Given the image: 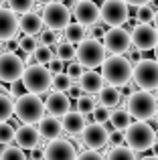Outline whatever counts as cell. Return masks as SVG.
<instances>
[{
  "label": "cell",
  "mask_w": 158,
  "mask_h": 160,
  "mask_svg": "<svg viewBox=\"0 0 158 160\" xmlns=\"http://www.w3.org/2000/svg\"><path fill=\"white\" fill-rule=\"evenodd\" d=\"M35 2H37V4H39V6H43V8H45V6H47V4H51V2H55V0H35Z\"/></svg>",
  "instance_id": "7dc6e473"
},
{
  "label": "cell",
  "mask_w": 158,
  "mask_h": 160,
  "mask_svg": "<svg viewBox=\"0 0 158 160\" xmlns=\"http://www.w3.org/2000/svg\"><path fill=\"white\" fill-rule=\"evenodd\" d=\"M14 116L22 124L35 126L45 118V102L37 93H24L14 102Z\"/></svg>",
  "instance_id": "277c9868"
},
{
  "label": "cell",
  "mask_w": 158,
  "mask_h": 160,
  "mask_svg": "<svg viewBox=\"0 0 158 160\" xmlns=\"http://www.w3.org/2000/svg\"><path fill=\"white\" fill-rule=\"evenodd\" d=\"M65 39L69 41V43H73V45H79L83 39H85V27L83 24H79V22H69L67 24V28H65Z\"/></svg>",
  "instance_id": "484cf974"
},
{
  "label": "cell",
  "mask_w": 158,
  "mask_h": 160,
  "mask_svg": "<svg viewBox=\"0 0 158 160\" xmlns=\"http://www.w3.org/2000/svg\"><path fill=\"white\" fill-rule=\"evenodd\" d=\"M99 20L110 28L122 27L130 20V6L124 0H103L99 6Z\"/></svg>",
  "instance_id": "52a82bcc"
},
{
  "label": "cell",
  "mask_w": 158,
  "mask_h": 160,
  "mask_svg": "<svg viewBox=\"0 0 158 160\" xmlns=\"http://www.w3.org/2000/svg\"><path fill=\"white\" fill-rule=\"evenodd\" d=\"M10 93L12 95H16V98H20V95H24V93H28L27 89H24V85H22V81H14V83H10Z\"/></svg>",
  "instance_id": "b9f144b4"
},
{
  "label": "cell",
  "mask_w": 158,
  "mask_h": 160,
  "mask_svg": "<svg viewBox=\"0 0 158 160\" xmlns=\"http://www.w3.org/2000/svg\"><path fill=\"white\" fill-rule=\"evenodd\" d=\"M39 134L41 138H45V140H59L61 134H63V126H61V122L57 120V118L53 116H45L43 120L39 122Z\"/></svg>",
  "instance_id": "7402d4cb"
},
{
  "label": "cell",
  "mask_w": 158,
  "mask_h": 160,
  "mask_svg": "<svg viewBox=\"0 0 158 160\" xmlns=\"http://www.w3.org/2000/svg\"><path fill=\"white\" fill-rule=\"evenodd\" d=\"M132 118H130V113L126 112V108H120V109H114L111 112V116H110V122H111V126H114L116 130H126L128 126L132 124Z\"/></svg>",
  "instance_id": "d4e9b609"
},
{
  "label": "cell",
  "mask_w": 158,
  "mask_h": 160,
  "mask_svg": "<svg viewBox=\"0 0 158 160\" xmlns=\"http://www.w3.org/2000/svg\"><path fill=\"white\" fill-rule=\"evenodd\" d=\"M73 2H81V0H73Z\"/></svg>",
  "instance_id": "9f6ffc18"
},
{
  "label": "cell",
  "mask_w": 158,
  "mask_h": 160,
  "mask_svg": "<svg viewBox=\"0 0 158 160\" xmlns=\"http://www.w3.org/2000/svg\"><path fill=\"white\" fill-rule=\"evenodd\" d=\"M0 160H27L24 150H20L18 146H6L4 154L0 156Z\"/></svg>",
  "instance_id": "e575fe53"
},
{
  "label": "cell",
  "mask_w": 158,
  "mask_h": 160,
  "mask_svg": "<svg viewBox=\"0 0 158 160\" xmlns=\"http://www.w3.org/2000/svg\"><path fill=\"white\" fill-rule=\"evenodd\" d=\"M107 53H106V47H103V43L99 39H83L81 43L77 45V63L81 67H85V69H95V67H99L103 61H106Z\"/></svg>",
  "instance_id": "8992f818"
},
{
  "label": "cell",
  "mask_w": 158,
  "mask_h": 160,
  "mask_svg": "<svg viewBox=\"0 0 158 160\" xmlns=\"http://www.w3.org/2000/svg\"><path fill=\"white\" fill-rule=\"evenodd\" d=\"M18 47H20V51H22V53L32 55V53H35V49L39 47V39H37V37H28V35H24L22 39L18 41Z\"/></svg>",
  "instance_id": "836d02e7"
},
{
  "label": "cell",
  "mask_w": 158,
  "mask_h": 160,
  "mask_svg": "<svg viewBox=\"0 0 158 160\" xmlns=\"http://www.w3.org/2000/svg\"><path fill=\"white\" fill-rule=\"evenodd\" d=\"M73 85V79L69 77L67 73H59V75H53V91H59V93H67L69 87Z\"/></svg>",
  "instance_id": "f546056e"
},
{
  "label": "cell",
  "mask_w": 158,
  "mask_h": 160,
  "mask_svg": "<svg viewBox=\"0 0 158 160\" xmlns=\"http://www.w3.org/2000/svg\"><path fill=\"white\" fill-rule=\"evenodd\" d=\"M154 14H156V8L152 4H144V6H138L136 18H138L140 24H150V22H154Z\"/></svg>",
  "instance_id": "4dcf8cb0"
},
{
  "label": "cell",
  "mask_w": 158,
  "mask_h": 160,
  "mask_svg": "<svg viewBox=\"0 0 158 160\" xmlns=\"http://www.w3.org/2000/svg\"><path fill=\"white\" fill-rule=\"evenodd\" d=\"M156 102H158V89H156Z\"/></svg>",
  "instance_id": "11a10c76"
},
{
  "label": "cell",
  "mask_w": 158,
  "mask_h": 160,
  "mask_svg": "<svg viewBox=\"0 0 158 160\" xmlns=\"http://www.w3.org/2000/svg\"><path fill=\"white\" fill-rule=\"evenodd\" d=\"M130 39H132V45L134 49L138 51H150L158 45V31L152 24H136L130 32Z\"/></svg>",
  "instance_id": "4fadbf2b"
},
{
  "label": "cell",
  "mask_w": 158,
  "mask_h": 160,
  "mask_svg": "<svg viewBox=\"0 0 158 160\" xmlns=\"http://www.w3.org/2000/svg\"><path fill=\"white\" fill-rule=\"evenodd\" d=\"M124 142L134 152H146L156 142V132L146 122H134L124 130Z\"/></svg>",
  "instance_id": "3957f363"
},
{
  "label": "cell",
  "mask_w": 158,
  "mask_h": 160,
  "mask_svg": "<svg viewBox=\"0 0 158 160\" xmlns=\"http://www.w3.org/2000/svg\"><path fill=\"white\" fill-rule=\"evenodd\" d=\"M81 140L89 150H97L99 152L101 148H106V146L110 144V130H107L103 124L91 122V124H87L85 128H83Z\"/></svg>",
  "instance_id": "7c38bea8"
},
{
  "label": "cell",
  "mask_w": 158,
  "mask_h": 160,
  "mask_svg": "<svg viewBox=\"0 0 158 160\" xmlns=\"http://www.w3.org/2000/svg\"><path fill=\"white\" fill-rule=\"evenodd\" d=\"M65 73H67L71 79H77V81H79V77L83 75V67L79 65L77 61H71V63L67 65V69H65Z\"/></svg>",
  "instance_id": "f35d334b"
},
{
  "label": "cell",
  "mask_w": 158,
  "mask_h": 160,
  "mask_svg": "<svg viewBox=\"0 0 158 160\" xmlns=\"http://www.w3.org/2000/svg\"><path fill=\"white\" fill-rule=\"evenodd\" d=\"M12 113H14V102L10 99V95L0 91V124L8 122L12 118Z\"/></svg>",
  "instance_id": "83f0119b"
},
{
  "label": "cell",
  "mask_w": 158,
  "mask_h": 160,
  "mask_svg": "<svg viewBox=\"0 0 158 160\" xmlns=\"http://www.w3.org/2000/svg\"><path fill=\"white\" fill-rule=\"evenodd\" d=\"M110 142L114 146H122L124 144V130H114V132H110Z\"/></svg>",
  "instance_id": "7bdbcfd3"
},
{
  "label": "cell",
  "mask_w": 158,
  "mask_h": 160,
  "mask_svg": "<svg viewBox=\"0 0 158 160\" xmlns=\"http://www.w3.org/2000/svg\"><path fill=\"white\" fill-rule=\"evenodd\" d=\"M61 126H63V132H67L69 136H79V134L83 132V128L87 126V118H85V113L77 112V109L75 112L69 109V112L61 118Z\"/></svg>",
  "instance_id": "d6986e66"
},
{
  "label": "cell",
  "mask_w": 158,
  "mask_h": 160,
  "mask_svg": "<svg viewBox=\"0 0 158 160\" xmlns=\"http://www.w3.org/2000/svg\"><path fill=\"white\" fill-rule=\"evenodd\" d=\"M20 81H22L24 89L28 91V93H45L47 89H51V83H53V75L51 71L47 69L45 65H39V63H35V65H27L24 67V73L22 77H20Z\"/></svg>",
  "instance_id": "5b68a950"
},
{
  "label": "cell",
  "mask_w": 158,
  "mask_h": 160,
  "mask_svg": "<svg viewBox=\"0 0 158 160\" xmlns=\"http://www.w3.org/2000/svg\"><path fill=\"white\" fill-rule=\"evenodd\" d=\"M47 69L51 71V75H59V73H63V71H65V63L61 61V59L55 57V59H53V61L47 65Z\"/></svg>",
  "instance_id": "ab89813d"
},
{
  "label": "cell",
  "mask_w": 158,
  "mask_h": 160,
  "mask_svg": "<svg viewBox=\"0 0 158 160\" xmlns=\"http://www.w3.org/2000/svg\"><path fill=\"white\" fill-rule=\"evenodd\" d=\"M71 109V99L67 93H59V91H53L49 93L47 102H45V112L53 118H63L65 113Z\"/></svg>",
  "instance_id": "ac0fdd59"
},
{
  "label": "cell",
  "mask_w": 158,
  "mask_h": 160,
  "mask_svg": "<svg viewBox=\"0 0 158 160\" xmlns=\"http://www.w3.org/2000/svg\"><path fill=\"white\" fill-rule=\"evenodd\" d=\"M20 27H18V16L16 12H12L10 8L0 6V43L4 41H12L18 35Z\"/></svg>",
  "instance_id": "2e32d148"
},
{
  "label": "cell",
  "mask_w": 158,
  "mask_h": 160,
  "mask_svg": "<svg viewBox=\"0 0 158 160\" xmlns=\"http://www.w3.org/2000/svg\"><path fill=\"white\" fill-rule=\"evenodd\" d=\"M154 120H156V126H158V109H156V116H154Z\"/></svg>",
  "instance_id": "f5cc1de1"
},
{
  "label": "cell",
  "mask_w": 158,
  "mask_h": 160,
  "mask_svg": "<svg viewBox=\"0 0 158 160\" xmlns=\"http://www.w3.org/2000/svg\"><path fill=\"white\" fill-rule=\"evenodd\" d=\"M43 160H77V150L69 140H53L45 146Z\"/></svg>",
  "instance_id": "5bb4252c"
},
{
  "label": "cell",
  "mask_w": 158,
  "mask_h": 160,
  "mask_svg": "<svg viewBox=\"0 0 158 160\" xmlns=\"http://www.w3.org/2000/svg\"><path fill=\"white\" fill-rule=\"evenodd\" d=\"M124 2H126L128 6H136L138 8V6H144V4H150L152 0H124Z\"/></svg>",
  "instance_id": "ee69618b"
},
{
  "label": "cell",
  "mask_w": 158,
  "mask_h": 160,
  "mask_svg": "<svg viewBox=\"0 0 158 160\" xmlns=\"http://www.w3.org/2000/svg\"><path fill=\"white\" fill-rule=\"evenodd\" d=\"M12 140H14V128L8 122H2L0 124V144H8Z\"/></svg>",
  "instance_id": "8d00e7d4"
},
{
  "label": "cell",
  "mask_w": 158,
  "mask_h": 160,
  "mask_svg": "<svg viewBox=\"0 0 158 160\" xmlns=\"http://www.w3.org/2000/svg\"><path fill=\"white\" fill-rule=\"evenodd\" d=\"M73 16L75 22L83 24V27H93L99 22V6L91 0H81V2L73 4Z\"/></svg>",
  "instance_id": "9a60e30c"
},
{
  "label": "cell",
  "mask_w": 158,
  "mask_h": 160,
  "mask_svg": "<svg viewBox=\"0 0 158 160\" xmlns=\"http://www.w3.org/2000/svg\"><path fill=\"white\" fill-rule=\"evenodd\" d=\"M142 160H158V156H144Z\"/></svg>",
  "instance_id": "f907efd6"
},
{
  "label": "cell",
  "mask_w": 158,
  "mask_h": 160,
  "mask_svg": "<svg viewBox=\"0 0 158 160\" xmlns=\"http://www.w3.org/2000/svg\"><path fill=\"white\" fill-rule=\"evenodd\" d=\"M158 102L156 95H152L150 91H132L130 98H126V112L130 113V118H136L138 122H148L150 118L156 116Z\"/></svg>",
  "instance_id": "7a4b0ae2"
},
{
  "label": "cell",
  "mask_w": 158,
  "mask_h": 160,
  "mask_svg": "<svg viewBox=\"0 0 158 160\" xmlns=\"http://www.w3.org/2000/svg\"><path fill=\"white\" fill-rule=\"evenodd\" d=\"M43 16L39 14V12H35V10H31V12H27V14H22L18 18V27H20V31L24 32V35H28V37H37V35H41L43 32Z\"/></svg>",
  "instance_id": "44dd1931"
},
{
  "label": "cell",
  "mask_w": 158,
  "mask_h": 160,
  "mask_svg": "<svg viewBox=\"0 0 158 160\" xmlns=\"http://www.w3.org/2000/svg\"><path fill=\"white\" fill-rule=\"evenodd\" d=\"M154 59H156V61H158V45H156V47H154Z\"/></svg>",
  "instance_id": "816d5d0a"
},
{
  "label": "cell",
  "mask_w": 158,
  "mask_h": 160,
  "mask_svg": "<svg viewBox=\"0 0 158 160\" xmlns=\"http://www.w3.org/2000/svg\"><path fill=\"white\" fill-rule=\"evenodd\" d=\"M110 116H111L110 109H107V108H101V106L95 108L93 112H91V118H93L95 124H106V122H110Z\"/></svg>",
  "instance_id": "74e56055"
},
{
  "label": "cell",
  "mask_w": 158,
  "mask_h": 160,
  "mask_svg": "<svg viewBox=\"0 0 158 160\" xmlns=\"http://www.w3.org/2000/svg\"><path fill=\"white\" fill-rule=\"evenodd\" d=\"M31 152H32V160H41V158H43V152H41V150H31Z\"/></svg>",
  "instance_id": "bcb514c9"
},
{
  "label": "cell",
  "mask_w": 158,
  "mask_h": 160,
  "mask_svg": "<svg viewBox=\"0 0 158 160\" xmlns=\"http://www.w3.org/2000/svg\"><path fill=\"white\" fill-rule=\"evenodd\" d=\"M122 99V93H120L118 87H111V85H103V89L99 91V103L101 108H116Z\"/></svg>",
  "instance_id": "603a6c76"
},
{
  "label": "cell",
  "mask_w": 158,
  "mask_h": 160,
  "mask_svg": "<svg viewBox=\"0 0 158 160\" xmlns=\"http://www.w3.org/2000/svg\"><path fill=\"white\" fill-rule=\"evenodd\" d=\"M24 61L16 53L6 51L0 53V81L4 83H14L22 77L24 73Z\"/></svg>",
  "instance_id": "8fae6325"
},
{
  "label": "cell",
  "mask_w": 158,
  "mask_h": 160,
  "mask_svg": "<svg viewBox=\"0 0 158 160\" xmlns=\"http://www.w3.org/2000/svg\"><path fill=\"white\" fill-rule=\"evenodd\" d=\"M132 73H134V65L128 61L124 55H110L106 61L101 63V77L107 85L111 87H124L130 83Z\"/></svg>",
  "instance_id": "6da1fadb"
},
{
  "label": "cell",
  "mask_w": 158,
  "mask_h": 160,
  "mask_svg": "<svg viewBox=\"0 0 158 160\" xmlns=\"http://www.w3.org/2000/svg\"><path fill=\"white\" fill-rule=\"evenodd\" d=\"M75 106H77V112H81V113H91L95 108H97V106H95L93 95H87V93L85 95H79Z\"/></svg>",
  "instance_id": "d6a6232c"
},
{
  "label": "cell",
  "mask_w": 158,
  "mask_h": 160,
  "mask_svg": "<svg viewBox=\"0 0 158 160\" xmlns=\"http://www.w3.org/2000/svg\"><path fill=\"white\" fill-rule=\"evenodd\" d=\"M6 2H8V8L16 14H27L35 6V0H6Z\"/></svg>",
  "instance_id": "1f68e13d"
},
{
  "label": "cell",
  "mask_w": 158,
  "mask_h": 160,
  "mask_svg": "<svg viewBox=\"0 0 158 160\" xmlns=\"http://www.w3.org/2000/svg\"><path fill=\"white\" fill-rule=\"evenodd\" d=\"M77 160H106V158H103L97 150H85V152H81L77 156Z\"/></svg>",
  "instance_id": "60d3db41"
},
{
  "label": "cell",
  "mask_w": 158,
  "mask_h": 160,
  "mask_svg": "<svg viewBox=\"0 0 158 160\" xmlns=\"http://www.w3.org/2000/svg\"><path fill=\"white\" fill-rule=\"evenodd\" d=\"M32 59H35L39 65H45V67H47L49 63L55 59V53H53V49L47 47V45H39V47L35 49V53H32Z\"/></svg>",
  "instance_id": "f1b7e54d"
},
{
  "label": "cell",
  "mask_w": 158,
  "mask_h": 160,
  "mask_svg": "<svg viewBox=\"0 0 158 160\" xmlns=\"http://www.w3.org/2000/svg\"><path fill=\"white\" fill-rule=\"evenodd\" d=\"M4 2H6V0H0V6H2V4H4Z\"/></svg>",
  "instance_id": "db71d44e"
},
{
  "label": "cell",
  "mask_w": 158,
  "mask_h": 160,
  "mask_svg": "<svg viewBox=\"0 0 158 160\" xmlns=\"http://www.w3.org/2000/svg\"><path fill=\"white\" fill-rule=\"evenodd\" d=\"M41 16H43V22L47 24V28H51V31H55V32L65 31L67 24L71 22V10H69L63 2H59V0L47 4V6L43 8V14Z\"/></svg>",
  "instance_id": "9c48e42d"
},
{
  "label": "cell",
  "mask_w": 158,
  "mask_h": 160,
  "mask_svg": "<svg viewBox=\"0 0 158 160\" xmlns=\"http://www.w3.org/2000/svg\"><path fill=\"white\" fill-rule=\"evenodd\" d=\"M101 43H103V47H106L107 55H124L126 51H130V47H132L130 32L122 27L107 28Z\"/></svg>",
  "instance_id": "30bf717a"
},
{
  "label": "cell",
  "mask_w": 158,
  "mask_h": 160,
  "mask_svg": "<svg viewBox=\"0 0 158 160\" xmlns=\"http://www.w3.org/2000/svg\"><path fill=\"white\" fill-rule=\"evenodd\" d=\"M103 85H106V81H103L101 73H97V71H93V69L83 71V75L79 77V87H81V91H85L87 95L99 93V91L103 89Z\"/></svg>",
  "instance_id": "ffe728a7"
},
{
  "label": "cell",
  "mask_w": 158,
  "mask_h": 160,
  "mask_svg": "<svg viewBox=\"0 0 158 160\" xmlns=\"http://www.w3.org/2000/svg\"><path fill=\"white\" fill-rule=\"evenodd\" d=\"M152 150H154V156H158V140L152 144Z\"/></svg>",
  "instance_id": "c3c4849f"
},
{
  "label": "cell",
  "mask_w": 158,
  "mask_h": 160,
  "mask_svg": "<svg viewBox=\"0 0 158 160\" xmlns=\"http://www.w3.org/2000/svg\"><path fill=\"white\" fill-rule=\"evenodd\" d=\"M14 142L20 150H35L41 142V134L35 126L22 124L20 128L14 130Z\"/></svg>",
  "instance_id": "e0dca14e"
},
{
  "label": "cell",
  "mask_w": 158,
  "mask_h": 160,
  "mask_svg": "<svg viewBox=\"0 0 158 160\" xmlns=\"http://www.w3.org/2000/svg\"><path fill=\"white\" fill-rule=\"evenodd\" d=\"M79 91H81V87H79V83H73V85L69 87V91H67V93L71 95V98H79Z\"/></svg>",
  "instance_id": "f6af8a7d"
},
{
  "label": "cell",
  "mask_w": 158,
  "mask_h": 160,
  "mask_svg": "<svg viewBox=\"0 0 158 160\" xmlns=\"http://www.w3.org/2000/svg\"><path fill=\"white\" fill-rule=\"evenodd\" d=\"M51 49H55L57 59H61L63 63H71L77 55V47L73 43H69V41H61L59 45H55V47H51Z\"/></svg>",
  "instance_id": "cb8c5ba5"
},
{
  "label": "cell",
  "mask_w": 158,
  "mask_h": 160,
  "mask_svg": "<svg viewBox=\"0 0 158 160\" xmlns=\"http://www.w3.org/2000/svg\"><path fill=\"white\" fill-rule=\"evenodd\" d=\"M132 79L144 91L158 89V61L156 59H140L134 65Z\"/></svg>",
  "instance_id": "ba28073f"
},
{
  "label": "cell",
  "mask_w": 158,
  "mask_h": 160,
  "mask_svg": "<svg viewBox=\"0 0 158 160\" xmlns=\"http://www.w3.org/2000/svg\"><path fill=\"white\" fill-rule=\"evenodd\" d=\"M39 39V45H47V47H55L57 41H59V35H57L55 31H51V28H47V31L41 32V37H37Z\"/></svg>",
  "instance_id": "d590c367"
},
{
  "label": "cell",
  "mask_w": 158,
  "mask_h": 160,
  "mask_svg": "<svg viewBox=\"0 0 158 160\" xmlns=\"http://www.w3.org/2000/svg\"><path fill=\"white\" fill-rule=\"evenodd\" d=\"M106 160H138V158H136V152L130 150L128 146H114L107 152Z\"/></svg>",
  "instance_id": "4316f807"
},
{
  "label": "cell",
  "mask_w": 158,
  "mask_h": 160,
  "mask_svg": "<svg viewBox=\"0 0 158 160\" xmlns=\"http://www.w3.org/2000/svg\"><path fill=\"white\" fill-rule=\"evenodd\" d=\"M154 28L158 31V8H156V14H154Z\"/></svg>",
  "instance_id": "681fc988"
}]
</instances>
